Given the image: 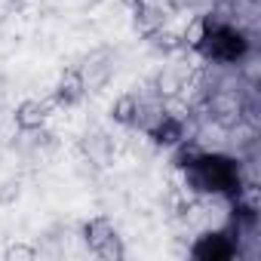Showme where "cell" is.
I'll return each mask as SVG.
<instances>
[{
  "instance_id": "cell-12",
  "label": "cell",
  "mask_w": 261,
  "mask_h": 261,
  "mask_svg": "<svg viewBox=\"0 0 261 261\" xmlns=\"http://www.w3.org/2000/svg\"><path fill=\"white\" fill-rule=\"evenodd\" d=\"M136 111H139V92H123V95L111 105V120H114L117 126L133 129V123H136Z\"/></svg>"
},
{
  "instance_id": "cell-2",
  "label": "cell",
  "mask_w": 261,
  "mask_h": 261,
  "mask_svg": "<svg viewBox=\"0 0 261 261\" xmlns=\"http://www.w3.org/2000/svg\"><path fill=\"white\" fill-rule=\"evenodd\" d=\"M249 34L224 19H215L209 13V28L203 34V40L194 46V53L212 65H237L249 56Z\"/></svg>"
},
{
  "instance_id": "cell-17",
  "label": "cell",
  "mask_w": 261,
  "mask_h": 261,
  "mask_svg": "<svg viewBox=\"0 0 261 261\" xmlns=\"http://www.w3.org/2000/svg\"><path fill=\"white\" fill-rule=\"evenodd\" d=\"M37 255H40V249L37 246H28V243H13V246L4 249V258L7 261H34Z\"/></svg>"
},
{
  "instance_id": "cell-4",
  "label": "cell",
  "mask_w": 261,
  "mask_h": 261,
  "mask_svg": "<svg viewBox=\"0 0 261 261\" xmlns=\"http://www.w3.org/2000/svg\"><path fill=\"white\" fill-rule=\"evenodd\" d=\"M191 258L197 261H230L237 258L240 252V240L237 233L227 227V230H203L194 243H191Z\"/></svg>"
},
{
  "instance_id": "cell-1",
  "label": "cell",
  "mask_w": 261,
  "mask_h": 261,
  "mask_svg": "<svg viewBox=\"0 0 261 261\" xmlns=\"http://www.w3.org/2000/svg\"><path fill=\"white\" fill-rule=\"evenodd\" d=\"M181 172H185V188L194 197H230V200L240 197L243 172H240V163L233 157H227V154L203 151Z\"/></svg>"
},
{
  "instance_id": "cell-11",
  "label": "cell",
  "mask_w": 261,
  "mask_h": 261,
  "mask_svg": "<svg viewBox=\"0 0 261 261\" xmlns=\"http://www.w3.org/2000/svg\"><path fill=\"white\" fill-rule=\"evenodd\" d=\"M133 25L142 37H151L166 25V7H151V4H133Z\"/></svg>"
},
{
  "instance_id": "cell-8",
  "label": "cell",
  "mask_w": 261,
  "mask_h": 261,
  "mask_svg": "<svg viewBox=\"0 0 261 261\" xmlns=\"http://www.w3.org/2000/svg\"><path fill=\"white\" fill-rule=\"evenodd\" d=\"M49 111H53V101H46V98H25V101L16 105L13 123H16V129H40V126H46Z\"/></svg>"
},
{
  "instance_id": "cell-3",
  "label": "cell",
  "mask_w": 261,
  "mask_h": 261,
  "mask_svg": "<svg viewBox=\"0 0 261 261\" xmlns=\"http://www.w3.org/2000/svg\"><path fill=\"white\" fill-rule=\"evenodd\" d=\"M77 71L83 77L86 92H101L114 80V74H117V53L111 46H98L89 56H83V62L77 65Z\"/></svg>"
},
{
  "instance_id": "cell-16",
  "label": "cell",
  "mask_w": 261,
  "mask_h": 261,
  "mask_svg": "<svg viewBox=\"0 0 261 261\" xmlns=\"http://www.w3.org/2000/svg\"><path fill=\"white\" fill-rule=\"evenodd\" d=\"M95 258H98V261H123V258H126V246H123V237L117 233L114 240H108V243H105V246L95 252Z\"/></svg>"
},
{
  "instance_id": "cell-14",
  "label": "cell",
  "mask_w": 261,
  "mask_h": 261,
  "mask_svg": "<svg viewBox=\"0 0 261 261\" xmlns=\"http://www.w3.org/2000/svg\"><path fill=\"white\" fill-rule=\"evenodd\" d=\"M145 40L151 43V49H157V53H163V56H175V53H181V49H185L181 37H178V34H172V31H166V28L154 31V34H151V37H145Z\"/></svg>"
},
{
  "instance_id": "cell-5",
  "label": "cell",
  "mask_w": 261,
  "mask_h": 261,
  "mask_svg": "<svg viewBox=\"0 0 261 261\" xmlns=\"http://www.w3.org/2000/svg\"><path fill=\"white\" fill-rule=\"evenodd\" d=\"M77 148H80V157L95 169H108L114 163V154H117V145L105 129H86L77 142Z\"/></svg>"
},
{
  "instance_id": "cell-20",
  "label": "cell",
  "mask_w": 261,
  "mask_h": 261,
  "mask_svg": "<svg viewBox=\"0 0 261 261\" xmlns=\"http://www.w3.org/2000/svg\"><path fill=\"white\" fill-rule=\"evenodd\" d=\"M0 4H4L7 10H25V4H28V0H0Z\"/></svg>"
},
{
  "instance_id": "cell-21",
  "label": "cell",
  "mask_w": 261,
  "mask_h": 261,
  "mask_svg": "<svg viewBox=\"0 0 261 261\" xmlns=\"http://www.w3.org/2000/svg\"><path fill=\"white\" fill-rule=\"evenodd\" d=\"M4 108H7V80L0 77V111H4Z\"/></svg>"
},
{
  "instance_id": "cell-15",
  "label": "cell",
  "mask_w": 261,
  "mask_h": 261,
  "mask_svg": "<svg viewBox=\"0 0 261 261\" xmlns=\"http://www.w3.org/2000/svg\"><path fill=\"white\" fill-rule=\"evenodd\" d=\"M206 28H209V16H194V19L188 22L185 34H181V43H185V49H194V46L203 40Z\"/></svg>"
},
{
  "instance_id": "cell-6",
  "label": "cell",
  "mask_w": 261,
  "mask_h": 261,
  "mask_svg": "<svg viewBox=\"0 0 261 261\" xmlns=\"http://www.w3.org/2000/svg\"><path fill=\"white\" fill-rule=\"evenodd\" d=\"M157 148H175L181 139H188V123H185V117H178V114H172V111H163L160 117H157V123L145 133Z\"/></svg>"
},
{
  "instance_id": "cell-18",
  "label": "cell",
  "mask_w": 261,
  "mask_h": 261,
  "mask_svg": "<svg viewBox=\"0 0 261 261\" xmlns=\"http://www.w3.org/2000/svg\"><path fill=\"white\" fill-rule=\"evenodd\" d=\"M19 194H22V185L16 181V178H10V181H4V185H0V203H16L19 200Z\"/></svg>"
},
{
  "instance_id": "cell-10",
  "label": "cell",
  "mask_w": 261,
  "mask_h": 261,
  "mask_svg": "<svg viewBox=\"0 0 261 261\" xmlns=\"http://www.w3.org/2000/svg\"><path fill=\"white\" fill-rule=\"evenodd\" d=\"M120 230H117V224L111 221V218H105V215H95V218H89V221H83V227H80V237H83V246L95 255L108 240H114Z\"/></svg>"
},
{
  "instance_id": "cell-9",
  "label": "cell",
  "mask_w": 261,
  "mask_h": 261,
  "mask_svg": "<svg viewBox=\"0 0 261 261\" xmlns=\"http://www.w3.org/2000/svg\"><path fill=\"white\" fill-rule=\"evenodd\" d=\"M181 89H185V71L175 68V65H163V71H157L154 80H151V95H157L163 105L178 98Z\"/></svg>"
},
{
  "instance_id": "cell-7",
  "label": "cell",
  "mask_w": 261,
  "mask_h": 261,
  "mask_svg": "<svg viewBox=\"0 0 261 261\" xmlns=\"http://www.w3.org/2000/svg\"><path fill=\"white\" fill-rule=\"evenodd\" d=\"M86 98V86H83V77L77 68H65L56 80V89H53V105L59 108H77L80 101Z\"/></svg>"
},
{
  "instance_id": "cell-13",
  "label": "cell",
  "mask_w": 261,
  "mask_h": 261,
  "mask_svg": "<svg viewBox=\"0 0 261 261\" xmlns=\"http://www.w3.org/2000/svg\"><path fill=\"white\" fill-rule=\"evenodd\" d=\"M169 151H172V166H175V169H185V166H191L206 148H203L197 139H181V142H178L175 148H169Z\"/></svg>"
},
{
  "instance_id": "cell-19",
  "label": "cell",
  "mask_w": 261,
  "mask_h": 261,
  "mask_svg": "<svg viewBox=\"0 0 261 261\" xmlns=\"http://www.w3.org/2000/svg\"><path fill=\"white\" fill-rule=\"evenodd\" d=\"M197 4H200V0H163L166 13H188V10H194Z\"/></svg>"
}]
</instances>
